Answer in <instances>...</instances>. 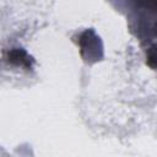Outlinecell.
Instances as JSON below:
<instances>
[{
  "label": "cell",
  "mask_w": 157,
  "mask_h": 157,
  "mask_svg": "<svg viewBox=\"0 0 157 157\" xmlns=\"http://www.w3.org/2000/svg\"><path fill=\"white\" fill-rule=\"evenodd\" d=\"M9 61L15 65L25 66L27 69H31L32 66V58L28 56V54L23 49H18V48L9 52Z\"/></svg>",
  "instance_id": "cell-1"
},
{
  "label": "cell",
  "mask_w": 157,
  "mask_h": 157,
  "mask_svg": "<svg viewBox=\"0 0 157 157\" xmlns=\"http://www.w3.org/2000/svg\"><path fill=\"white\" fill-rule=\"evenodd\" d=\"M155 58H156V56H155V48L152 47V48H151V54L147 56V59H148L147 63H148V65H150L152 69H155Z\"/></svg>",
  "instance_id": "cell-2"
}]
</instances>
